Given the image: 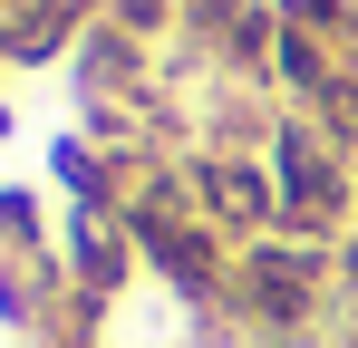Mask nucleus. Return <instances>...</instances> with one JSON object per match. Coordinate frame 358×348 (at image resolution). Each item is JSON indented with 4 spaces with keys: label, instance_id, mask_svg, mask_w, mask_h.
Listing matches in <instances>:
<instances>
[]
</instances>
